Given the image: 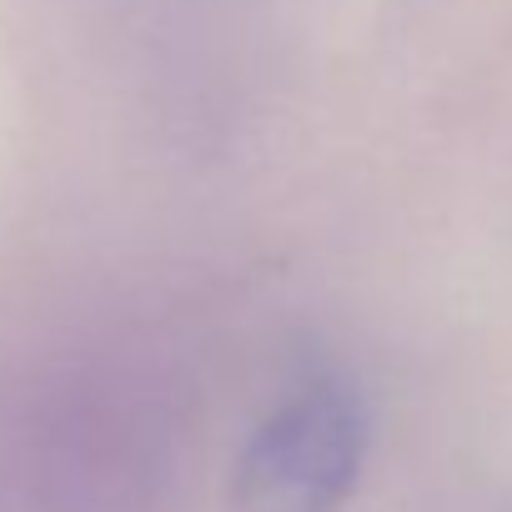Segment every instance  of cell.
<instances>
[{
	"label": "cell",
	"mask_w": 512,
	"mask_h": 512,
	"mask_svg": "<svg viewBox=\"0 0 512 512\" xmlns=\"http://www.w3.org/2000/svg\"><path fill=\"white\" fill-rule=\"evenodd\" d=\"M367 402L342 377H307L246 437L231 472L236 512H342L367 467Z\"/></svg>",
	"instance_id": "1"
}]
</instances>
